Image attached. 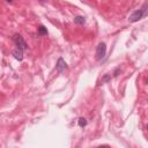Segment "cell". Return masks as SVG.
Here are the masks:
<instances>
[{"instance_id":"5","label":"cell","mask_w":148,"mask_h":148,"mask_svg":"<svg viewBox=\"0 0 148 148\" xmlns=\"http://www.w3.org/2000/svg\"><path fill=\"white\" fill-rule=\"evenodd\" d=\"M13 56H14V58H15V59H17V60L21 61L22 59H23V51L16 47V49L13 51Z\"/></svg>"},{"instance_id":"12","label":"cell","mask_w":148,"mask_h":148,"mask_svg":"<svg viewBox=\"0 0 148 148\" xmlns=\"http://www.w3.org/2000/svg\"><path fill=\"white\" fill-rule=\"evenodd\" d=\"M40 1H45V0H40Z\"/></svg>"},{"instance_id":"2","label":"cell","mask_w":148,"mask_h":148,"mask_svg":"<svg viewBox=\"0 0 148 148\" xmlns=\"http://www.w3.org/2000/svg\"><path fill=\"white\" fill-rule=\"evenodd\" d=\"M105 53H107V45L105 43H100L96 49V59L101 60L102 58L105 57Z\"/></svg>"},{"instance_id":"8","label":"cell","mask_w":148,"mask_h":148,"mask_svg":"<svg viewBox=\"0 0 148 148\" xmlns=\"http://www.w3.org/2000/svg\"><path fill=\"white\" fill-rule=\"evenodd\" d=\"M86 125H87V120H86V118H83V117L79 118V126H80V127H84Z\"/></svg>"},{"instance_id":"11","label":"cell","mask_w":148,"mask_h":148,"mask_svg":"<svg viewBox=\"0 0 148 148\" xmlns=\"http://www.w3.org/2000/svg\"><path fill=\"white\" fill-rule=\"evenodd\" d=\"M7 2H12V1H13V0H6Z\"/></svg>"},{"instance_id":"9","label":"cell","mask_w":148,"mask_h":148,"mask_svg":"<svg viewBox=\"0 0 148 148\" xmlns=\"http://www.w3.org/2000/svg\"><path fill=\"white\" fill-rule=\"evenodd\" d=\"M110 75H105L104 77H103V79H102V82H107V81H109L110 80Z\"/></svg>"},{"instance_id":"1","label":"cell","mask_w":148,"mask_h":148,"mask_svg":"<svg viewBox=\"0 0 148 148\" xmlns=\"http://www.w3.org/2000/svg\"><path fill=\"white\" fill-rule=\"evenodd\" d=\"M146 13H147V3H144L141 9L135 10L134 13H132L130 15V17H128V20L131 21V22H137V21L141 20L142 17L146 15Z\"/></svg>"},{"instance_id":"3","label":"cell","mask_w":148,"mask_h":148,"mask_svg":"<svg viewBox=\"0 0 148 148\" xmlns=\"http://www.w3.org/2000/svg\"><path fill=\"white\" fill-rule=\"evenodd\" d=\"M14 42L16 44L17 49H20V50H22V51H24L27 49V44H26V42H24L23 38H22L20 35H15V36H14Z\"/></svg>"},{"instance_id":"6","label":"cell","mask_w":148,"mask_h":148,"mask_svg":"<svg viewBox=\"0 0 148 148\" xmlns=\"http://www.w3.org/2000/svg\"><path fill=\"white\" fill-rule=\"evenodd\" d=\"M74 22L76 24H84L86 20H84L83 16H76V17H74Z\"/></svg>"},{"instance_id":"10","label":"cell","mask_w":148,"mask_h":148,"mask_svg":"<svg viewBox=\"0 0 148 148\" xmlns=\"http://www.w3.org/2000/svg\"><path fill=\"white\" fill-rule=\"evenodd\" d=\"M118 72H119V68H117V70L114 71V74H113L114 76H117V75H118Z\"/></svg>"},{"instance_id":"4","label":"cell","mask_w":148,"mask_h":148,"mask_svg":"<svg viewBox=\"0 0 148 148\" xmlns=\"http://www.w3.org/2000/svg\"><path fill=\"white\" fill-rule=\"evenodd\" d=\"M66 67H67V66H66L65 60L63 59V58H59L58 61H57V65H56V70H57V72H58V73H63Z\"/></svg>"},{"instance_id":"7","label":"cell","mask_w":148,"mask_h":148,"mask_svg":"<svg viewBox=\"0 0 148 148\" xmlns=\"http://www.w3.org/2000/svg\"><path fill=\"white\" fill-rule=\"evenodd\" d=\"M38 34H39L40 36H44V35H46V34H47L46 28L44 27V26H39V27H38Z\"/></svg>"}]
</instances>
